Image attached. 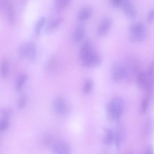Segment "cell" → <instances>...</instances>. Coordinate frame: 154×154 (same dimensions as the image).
Instances as JSON below:
<instances>
[{
	"label": "cell",
	"instance_id": "cell-29",
	"mask_svg": "<svg viewBox=\"0 0 154 154\" xmlns=\"http://www.w3.org/2000/svg\"><path fill=\"white\" fill-rule=\"evenodd\" d=\"M152 152V148L151 146H149L145 151L146 153H151Z\"/></svg>",
	"mask_w": 154,
	"mask_h": 154
},
{
	"label": "cell",
	"instance_id": "cell-25",
	"mask_svg": "<svg viewBox=\"0 0 154 154\" xmlns=\"http://www.w3.org/2000/svg\"><path fill=\"white\" fill-rule=\"evenodd\" d=\"M69 0H56V7L57 10L60 11L63 8L68 4Z\"/></svg>",
	"mask_w": 154,
	"mask_h": 154
},
{
	"label": "cell",
	"instance_id": "cell-12",
	"mask_svg": "<svg viewBox=\"0 0 154 154\" xmlns=\"http://www.w3.org/2000/svg\"><path fill=\"white\" fill-rule=\"evenodd\" d=\"M93 14V10L90 7L85 6L79 11L78 19L80 21H83L89 18Z\"/></svg>",
	"mask_w": 154,
	"mask_h": 154
},
{
	"label": "cell",
	"instance_id": "cell-6",
	"mask_svg": "<svg viewBox=\"0 0 154 154\" xmlns=\"http://www.w3.org/2000/svg\"><path fill=\"white\" fill-rule=\"evenodd\" d=\"M19 52L22 57L33 60L36 57V50L33 43L31 42H25L22 43L20 46Z\"/></svg>",
	"mask_w": 154,
	"mask_h": 154
},
{
	"label": "cell",
	"instance_id": "cell-8",
	"mask_svg": "<svg viewBox=\"0 0 154 154\" xmlns=\"http://www.w3.org/2000/svg\"><path fill=\"white\" fill-rule=\"evenodd\" d=\"M113 22L112 19L109 17H105L102 19L97 26V34L101 37L106 36L111 28Z\"/></svg>",
	"mask_w": 154,
	"mask_h": 154
},
{
	"label": "cell",
	"instance_id": "cell-26",
	"mask_svg": "<svg viewBox=\"0 0 154 154\" xmlns=\"http://www.w3.org/2000/svg\"><path fill=\"white\" fill-rule=\"evenodd\" d=\"M115 137V144L116 147L119 148L120 147L121 141V134L119 130L116 131Z\"/></svg>",
	"mask_w": 154,
	"mask_h": 154
},
{
	"label": "cell",
	"instance_id": "cell-19",
	"mask_svg": "<svg viewBox=\"0 0 154 154\" xmlns=\"http://www.w3.org/2000/svg\"><path fill=\"white\" fill-rule=\"evenodd\" d=\"M93 86V81L90 79H86L84 84L83 92L85 94H89L92 91Z\"/></svg>",
	"mask_w": 154,
	"mask_h": 154
},
{
	"label": "cell",
	"instance_id": "cell-7",
	"mask_svg": "<svg viewBox=\"0 0 154 154\" xmlns=\"http://www.w3.org/2000/svg\"><path fill=\"white\" fill-rule=\"evenodd\" d=\"M120 7L128 19L133 20L137 18V11L130 0H122Z\"/></svg>",
	"mask_w": 154,
	"mask_h": 154
},
{
	"label": "cell",
	"instance_id": "cell-24",
	"mask_svg": "<svg viewBox=\"0 0 154 154\" xmlns=\"http://www.w3.org/2000/svg\"><path fill=\"white\" fill-rule=\"evenodd\" d=\"M27 100V96L26 94H23L21 96L18 103V107L19 109H22L25 107Z\"/></svg>",
	"mask_w": 154,
	"mask_h": 154
},
{
	"label": "cell",
	"instance_id": "cell-2",
	"mask_svg": "<svg viewBox=\"0 0 154 154\" xmlns=\"http://www.w3.org/2000/svg\"><path fill=\"white\" fill-rule=\"evenodd\" d=\"M124 109L123 100L119 97H115L107 103L106 108L107 119L111 121H118L121 117Z\"/></svg>",
	"mask_w": 154,
	"mask_h": 154
},
{
	"label": "cell",
	"instance_id": "cell-3",
	"mask_svg": "<svg viewBox=\"0 0 154 154\" xmlns=\"http://www.w3.org/2000/svg\"><path fill=\"white\" fill-rule=\"evenodd\" d=\"M124 62L118 61L113 65L111 69V76L113 80L117 83H120L129 79L131 72L137 69H131Z\"/></svg>",
	"mask_w": 154,
	"mask_h": 154
},
{
	"label": "cell",
	"instance_id": "cell-28",
	"mask_svg": "<svg viewBox=\"0 0 154 154\" xmlns=\"http://www.w3.org/2000/svg\"><path fill=\"white\" fill-rule=\"evenodd\" d=\"M111 4L114 7H120L122 0H109Z\"/></svg>",
	"mask_w": 154,
	"mask_h": 154
},
{
	"label": "cell",
	"instance_id": "cell-11",
	"mask_svg": "<svg viewBox=\"0 0 154 154\" xmlns=\"http://www.w3.org/2000/svg\"><path fill=\"white\" fill-rule=\"evenodd\" d=\"M85 34V29L82 25H79L75 28L73 34V40L76 42H79L84 38Z\"/></svg>",
	"mask_w": 154,
	"mask_h": 154
},
{
	"label": "cell",
	"instance_id": "cell-17",
	"mask_svg": "<svg viewBox=\"0 0 154 154\" xmlns=\"http://www.w3.org/2000/svg\"><path fill=\"white\" fill-rule=\"evenodd\" d=\"M46 22V18L44 17L40 18L36 23L34 28L35 33L36 35L38 36L40 33L42 27Z\"/></svg>",
	"mask_w": 154,
	"mask_h": 154
},
{
	"label": "cell",
	"instance_id": "cell-15",
	"mask_svg": "<svg viewBox=\"0 0 154 154\" xmlns=\"http://www.w3.org/2000/svg\"><path fill=\"white\" fill-rule=\"evenodd\" d=\"M62 19L60 17L56 18L48 24L45 29L47 32H50L56 29L60 24Z\"/></svg>",
	"mask_w": 154,
	"mask_h": 154
},
{
	"label": "cell",
	"instance_id": "cell-16",
	"mask_svg": "<svg viewBox=\"0 0 154 154\" xmlns=\"http://www.w3.org/2000/svg\"><path fill=\"white\" fill-rule=\"evenodd\" d=\"M9 65L8 61L4 60L2 62L0 65V70L1 75L4 78L8 76L9 73Z\"/></svg>",
	"mask_w": 154,
	"mask_h": 154
},
{
	"label": "cell",
	"instance_id": "cell-5",
	"mask_svg": "<svg viewBox=\"0 0 154 154\" xmlns=\"http://www.w3.org/2000/svg\"><path fill=\"white\" fill-rule=\"evenodd\" d=\"M135 78L138 88L144 91L147 95H150L153 90L154 78L149 77L147 72L138 70Z\"/></svg>",
	"mask_w": 154,
	"mask_h": 154
},
{
	"label": "cell",
	"instance_id": "cell-4",
	"mask_svg": "<svg viewBox=\"0 0 154 154\" xmlns=\"http://www.w3.org/2000/svg\"><path fill=\"white\" fill-rule=\"evenodd\" d=\"M147 35L146 28L142 22H134L131 24L129 26V40L132 43L143 41L146 38Z\"/></svg>",
	"mask_w": 154,
	"mask_h": 154
},
{
	"label": "cell",
	"instance_id": "cell-1",
	"mask_svg": "<svg viewBox=\"0 0 154 154\" xmlns=\"http://www.w3.org/2000/svg\"><path fill=\"white\" fill-rule=\"evenodd\" d=\"M79 56L83 64L89 68H95L100 66L103 59L101 55L94 48L88 40L83 43L80 51Z\"/></svg>",
	"mask_w": 154,
	"mask_h": 154
},
{
	"label": "cell",
	"instance_id": "cell-14",
	"mask_svg": "<svg viewBox=\"0 0 154 154\" xmlns=\"http://www.w3.org/2000/svg\"><path fill=\"white\" fill-rule=\"evenodd\" d=\"M104 133L103 141L106 144L110 145L112 144L115 139L113 132L110 128H106L104 129Z\"/></svg>",
	"mask_w": 154,
	"mask_h": 154
},
{
	"label": "cell",
	"instance_id": "cell-27",
	"mask_svg": "<svg viewBox=\"0 0 154 154\" xmlns=\"http://www.w3.org/2000/svg\"><path fill=\"white\" fill-rule=\"evenodd\" d=\"M154 18V10H151L149 13L147 17V21L149 23H151L153 22Z\"/></svg>",
	"mask_w": 154,
	"mask_h": 154
},
{
	"label": "cell",
	"instance_id": "cell-9",
	"mask_svg": "<svg viewBox=\"0 0 154 154\" xmlns=\"http://www.w3.org/2000/svg\"><path fill=\"white\" fill-rule=\"evenodd\" d=\"M53 108L54 112L57 116H66L69 111L68 106L63 99L57 98L54 101Z\"/></svg>",
	"mask_w": 154,
	"mask_h": 154
},
{
	"label": "cell",
	"instance_id": "cell-10",
	"mask_svg": "<svg viewBox=\"0 0 154 154\" xmlns=\"http://www.w3.org/2000/svg\"><path fill=\"white\" fill-rule=\"evenodd\" d=\"M51 147L54 152L57 154H67L71 152L69 145L63 141L56 140Z\"/></svg>",
	"mask_w": 154,
	"mask_h": 154
},
{
	"label": "cell",
	"instance_id": "cell-13",
	"mask_svg": "<svg viewBox=\"0 0 154 154\" xmlns=\"http://www.w3.org/2000/svg\"><path fill=\"white\" fill-rule=\"evenodd\" d=\"M5 10L8 22L12 23L14 21L15 17V12L14 7L8 1L2 7Z\"/></svg>",
	"mask_w": 154,
	"mask_h": 154
},
{
	"label": "cell",
	"instance_id": "cell-21",
	"mask_svg": "<svg viewBox=\"0 0 154 154\" xmlns=\"http://www.w3.org/2000/svg\"><path fill=\"white\" fill-rule=\"evenodd\" d=\"M56 140L54 136L49 134L44 137L42 142L43 144L45 146L51 147Z\"/></svg>",
	"mask_w": 154,
	"mask_h": 154
},
{
	"label": "cell",
	"instance_id": "cell-22",
	"mask_svg": "<svg viewBox=\"0 0 154 154\" xmlns=\"http://www.w3.org/2000/svg\"><path fill=\"white\" fill-rule=\"evenodd\" d=\"M148 101L147 97H144L141 102L140 107V112L141 114H143L146 112L148 106Z\"/></svg>",
	"mask_w": 154,
	"mask_h": 154
},
{
	"label": "cell",
	"instance_id": "cell-23",
	"mask_svg": "<svg viewBox=\"0 0 154 154\" xmlns=\"http://www.w3.org/2000/svg\"><path fill=\"white\" fill-rule=\"evenodd\" d=\"M9 126L8 120L3 118L0 119V132H3L7 130Z\"/></svg>",
	"mask_w": 154,
	"mask_h": 154
},
{
	"label": "cell",
	"instance_id": "cell-20",
	"mask_svg": "<svg viewBox=\"0 0 154 154\" xmlns=\"http://www.w3.org/2000/svg\"><path fill=\"white\" fill-rule=\"evenodd\" d=\"M13 113V111L10 108L0 107V114L3 118L9 120L11 117Z\"/></svg>",
	"mask_w": 154,
	"mask_h": 154
},
{
	"label": "cell",
	"instance_id": "cell-18",
	"mask_svg": "<svg viewBox=\"0 0 154 154\" xmlns=\"http://www.w3.org/2000/svg\"><path fill=\"white\" fill-rule=\"evenodd\" d=\"M27 77L25 75H20L16 81L15 89L17 92H20L22 89V87L27 80Z\"/></svg>",
	"mask_w": 154,
	"mask_h": 154
}]
</instances>
